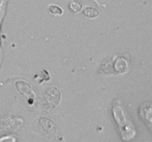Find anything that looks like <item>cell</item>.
Instances as JSON below:
<instances>
[{
    "label": "cell",
    "mask_w": 152,
    "mask_h": 142,
    "mask_svg": "<svg viewBox=\"0 0 152 142\" xmlns=\"http://www.w3.org/2000/svg\"><path fill=\"white\" fill-rule=\"evenodd\" d=\"M112 115L116 124L118 126L119 133L122 139L129 141L133 138L136 135V131L130 118L124 111L119 101H115L113 104Z\"/></svg>",
    "instance_id": "cell-1"
},
{
    "label": "cell",
    "mask_w": 152,
    "mask_h": 142,
    "mask_svg": "<svg viewBox=\"0 0 152 142\" xmlns=\"http://www.w3.org/2000/svg\"><path fill=\"white\" fill-rule=\"evenodd\" d=\"M139 115L152 133V104L145 102L140 106Z\"/></svg>",
    "instance_id": "cell-2"
},
{
    "label": "cell",
    "mask_w": 152,
    "mask_h": 142,
    "mask_svg": "<svg viewBox=\"0 0 152 142\" xmlns=\"http://www.w3.org/2000/svg\"><path fill=\"white\" fill-rule=\"evenodd\" d=\"M83 13L86 17L89 18V19H94V18L97 17L98 15H99L98 10L94 7H86L83 10Z\"/></svg>",
    "instance_id": "cell-3"
},
{
    "label": "cell",
    "mask_w": 152,
    "mask_h": 142,
    "mask_svg": "<svg viewBox=\"0 0 152 142\" xmlns=\"http://www.w3.org/2000/svg\"><path fill=\"white\" fill-rule=\"evenodd\" d=\"M48 9L50 13L51 14L55 15V16H61L63 13L62 9L58 5H56V4H50V5H49Z\"/></svg>",
    "instance_id": "cell-4"
},
{
    "label": "cell",
    "mask_w": 152,
    "mask_h": 142,
    "mask_svg": "<svg viewBox=\"0 0 152 142\" xmlns=\"http://www.w3.org/2000/svg\"><path fill=\"white\" fill-rule=\"evenodd\" d=\"M69 8L71 11L74 12V13H78L81 10L82 5L77 1H72L71 4H69Z\"/></svg>",
    "instance_id": "cell-5"
}]
</instances>
